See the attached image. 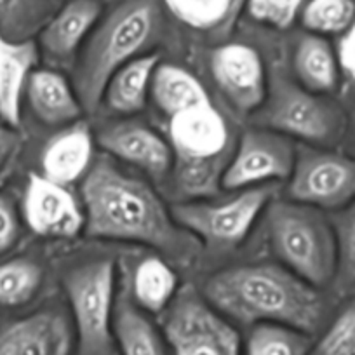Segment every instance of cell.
Wrapping results in <instances>:
<instances>
[{
    "label": "cell",
    "mask_w": 355,
    "mask_h": 355,
    "mask_svg": "<svg viewBox=\"0 0 355 355\" xmlns=\"http://www.w3.org/2000/svg\"><path fill=\"white\" fill-rule=\"evenodd\" d=\"M164 331L174 355H241L237 331L193 286L173 298Z\"/></svg>",
    "instance_id": "52a82bcc"
},
{
    "label": "cell",
    "mask_w": 355,
    "mask_h": 355,
    "mask_svg": "<svg viewBox=\"0 0 355 355\" xmlns=\"http://www.w3.org/2000/svg\"><path fill=\"white\" fill-rule=\"evenodd\" d=\"M295 70L305 89L312 93H333L338 87V58L322 35L309 33L300 39L295 53Z\"/></svg>",
    "instance_id": "603a6c76"
},
{
    "label": "cell",
    "mask_w": 355,
    "mask_h": 355,
    "mask_svg": "<svg viewBox=\"0 0 355 355\" xmlns=\"http://www.w3.org/2000/svg\"><path fill=\"white\" fill-rule=\"evenodd\" d=\"M19 148V136L12 131L11 125L0 124V173L15 159Z\"/></svg>",
    "instance_id": "e575fe53"
},
{
    "label": "cell",
    "mask_w": 355,
    "mask_h": 355,
    "mask_svg": "<svg viewBox=\"0 0 355 355\" xmlns=\"http://www.w3.org/2000/svg\"><path fill=\"white\" fill-rule=\"evenodd\" d=\"M23 209L28 227L44 237L71 239L84 225L75 197L44 174H30Z\"/></svg>",
    "instance_id": "4fadbf2b"
},
{
    "label": "cell",
    "mask_w": 355,
    "mask_h": 355,
    "mask_svg": "<svg viewBox=\"0 0 355 355\" xmlns=\"http://www.w3.org/2000/svg\"><path fill=\"white\" fill-rule=\"evenodd\" d=\"M42 284V268L32 259L0 263V306H19L30 302Z\"/></svg>",
    "instance_id": "83f0119b"
},
{
    "label": "cell",
    "mask_w": 355,
    "mask_h": 355,
    "mask_svg": "<svg viewBox=\"0 0 355 355\" xmlns=\"http://www.w3.org/2000/svg\"><path fill=\"white\" fill-rule=\"evenodd\" d=\"M159 67L157 54H141L136 60L117 70L105 89L107 105L117 114H136L143 110L152 87L155 68Z\"/></svg>",
    "instance_id": "44dd1931"
},
{
    "label": "cell",
    "mask_w": 355,
    "mask_h": 355,
    "mask_svg": "<svg viewBox=\"0 0 355 355\" xmlns=\"http://www.w3.org/2000/svg\"><path fill=\"white\" fill-rule=\"evenodd\" d=\"M268 237L288 270L313 288L329 284L338 272L334 227L317 207L279 200L266 214Z\"/></svg>",
    "instance_id": "5b68a950"
},
{
    "label": "cell",
    "mask_w": 355,
    "mask_h": 355,
    "mask_svg": "<svg viewBox=\"0 0 355 355\" xmlns=\"http://www.w3.org/2000/svg\"><path fill=\"white\" fill-rule=\"evenodd\" d=\"M19 239V220L9 197L0 193V254L8 252Z\"/></svg>",
    "instance_id": "d6a6232c"
},
{
    "label": "cell",
    "mask_w": 355,
    "mask_h": 355,
    "mask_svg": "<svg viewBox=\"0 0 355 355\" xmlns=\"http://www.w3.org/2000/svg\"><path fill=\"white\" fill-rule=\"evenodd\" d=\"M178 279L164 259L150 256L141 259L132 275V300L139 309L159 313L173 302L176 296Z\"/></svg>",
    "instance_id": "cb8c5ba5"
},
{
    "label": "cell",
    "mask_w": 355,
    "mask_h": 355,
    "mask_svg": "<svg viewBox=\"0 0 355 355\" xmlns=\"http://www.w3.org/2000/svg\"><path fill=\"white\" fill-rule=\"evenodd\" d=\"M26 94L33 114L47 125L75 122L84 110L75 89L54 70L33 71L26 84Z\"/></svg>",
    "instance_id": "d6986e66"
},
{
    "label": "cell",
    "mask_w": 355,
    "mask_h": 355,
    "mask_svg": "<svg viewBox=\"0 0 355 355\" xmlns=\"http://www.w3.org/2000/svg\"><path fill=\"white\" fill-rule=\"evenodd\" d=\"M91 159H93L91 131L84 122H75L64 131L58 132L44 148V176L49 178L51 182L67 187L84 176Z\"/></svg>",
    "instance_id": "ac0fdd59"
},
{
    "label": "cell",
    "mask_w": 355,
    "mask_h": 355,
    "mask_svg": "<svg viewBox=\"0 0 355 355\" xmlns=\"http://www.w3.org/2000/svg\"><path fill=\"white\" fill-rule=\"evenodd\" d=\"M164 8L183 25L216 33L234 23L244 0H162Z\"/></svg>",
    "instance_id": "484cf974"
},
{
    "label": "cell",
    "mask_w": 355,
    "mask_h": 355,
    "mask_svg": "<svg viewBox=\"0 0 355 355\" xmlns=\"http://www.w3.org/2000/svg\"><path fill=\"white\" fill-rule=\"evenodd\" d=\"M82 355H110L115 306V263L100 259L64 275Z\"/></svg>",
    "instance_id": "8992f818"
},
{
    "label": "cell",
    "mask_w": 355,
    "mask_h": 355,
    "mask_svg": "<svg viewBox=\"0 0 355 355\" xmlns=\"http://www.w3.org/2000/svg\"><path fill=\"white\" fill-rule=\"evenodd\" d=\"M112 329L122 355H166L159 331L132 300L129 281L115 296Z\"/></svg>",
    "instance_id": "ffe728a7"
},
{
    "label": "cell",
    "mask_w": 355,
    "mask_h": 355,
    "mask_svg": "<svg viewBox=\"0 0 355 355\" xmlns=\"http://www.w3.org/2000/svg\"><path fill=\"white\" fill-rule=\"evenodd\" d=\"M98 143L119 159L145 171L153 180H162L173 167L171 146L139 122H119L98 135Z\"/></svg>",
    "instance_id": "5bb4252c"
},
{
    "label": "cell",
    "mask_w": 355,
    "mask_h": 355,
    "mask_svg": "<svg viewBox=\"0 0 355 355\" xmlns=\"http://www.w3.org/2000/svg\"><path fill=\"white\" fill-rule=\"evenodd\" d=\"M82 200L89 237L141 242L178 258L193 252V241L176 227L159 196L108 160H98L87 171Z\"/></svg>",
    "instance_id": "6da1fadb"
},
{
    "label": "cell",
    "mask_w": 355,
    "mask_h": 355,
    "mask_svg": "<svg viewBox=\"0 0 355 355\" xmlns=\"http://www.w3.org/2000/svg\"><path fill=\"white\" fill-rule=\"evenodd\" d=\"M289 196L313 207H345L355 200V159L322 150L296 155Z\"/></svg>",
    "instance_id": "30bf717a"
},
{
    "label": "cell",
    "mask_w": 355,
    "mask_h": 355,
    "mask_svg": "<svg viewBox=\"0 0 355 355\" xmlns=\"http://www.w3.org/2000/svg\"><path fill=\"white\" fill-rule=\"evenodd\" d=\"M310 338L296 327L259 322L248 338V355H309Z\"/></svg>",
    "instance_id": "4316f807"
},
{
    "label": "cell",
    "mask_w": 355,
    "mask_h": 355,
    "mask_svg": "<svg viewBox=\"0 0 355 355\" xmlns=\"http://www.w3.org/2000/svg\"><path fill=\"white\" fill-rule=\"evenodd\" d=\"M218 87L242 114L256 110L266 96L265 68L259 54L244 44H225L211 56Z\"/></svg>",
    "instance_id": "7c38bea8"
},
{
    "label": "cell",
    "mask_w": 355,
    "mask_h": 355,
    "mask_svg": "<svg viewBox=\"0 0 355 355\" xmlns=\"http://www.w3.org/2000/svg\"><path fill=\"white\" fill-rule=\"evenodd\" d=\"M338 244V272L341 281L355 284V200L334 221Z\"/></svg>",
    "instance_id": "4dcf8cb0"
},
{
    "label": "cell",
    "mask_w": 355,
    "mask_h": 355,
    "mask_svg": "<svg viewBox=\"0 0 355 355\" xmlns=\"http://www.w3.org/2000/svg\"><path fill=\"white\" fill-rule=\"evenodd\" d=\"M37 61L39 49L33 40L0 35V119L11 128L21 121V98Z\"/></svg>",
    "instance_id": "e0dca14e"
},
{
    "label": "cell",
    "mask_w": 355,
    "mask_h": 355,
    "mask_svg": "<svg viewBox=\"0 0 355 355\" xmlns=\"http://www.w3.org/2000/svg\"><path fill=\"white\" fill-rule=\"evenodd\" d=\"M259 119L275 132L319 145L340 141L345 131V115L338 105L284 78L277 80L274 96Z\"/></svg>",
    "instance_id": "9c48e42d"
},
{
    "label": "cell",
    "mask_w": 355,
    "mask_h": 355,
    "mask_svg": "<svg viewBox=\"0 0 355 355\" xmlns=\"http://www.w3.org/2000/svg\"><path fill=\"white\" fill-rule=\"evenodd\" d=\"M162 11V0H117L94 26L75 71V93L84 110H96L115 71L159 39Z\"/></svg>",
    "instance_id": "3957f363"
},
{
    "label": "cell",
    "mask_w": 355,
    "mask_h": 355,
    "mask_svg": "<svg viewBox=\"0 0 355 355\" xmlns=\"http://www.w3.org/2000/svg\"><path fill=\"white\" fill-rule=\"evenodd\" d=\"M70 326L61 313L39 312L0 329V355H68Z\"/></svg>",
    "instance_id": "2e32d148"
},
{
    "label": "cell",
    "mask_w": 355,
    "mask_h": 355,
    "mask_svg": "<svg viewBox=\"0 0 355 355\" xmlns=\"http://www.w3.org/2000/svg\"><path fill=\"white\" fill-rule=\"evenodd\" d=\"M169 138L180 199L214 196L234 153V136L227 119L211 101L189 108L171 117Z\"/></svg>",
    "instance_id": "277c9868"
},
{
    "label": "cell",
    "mask_w": 355,
    "mask_h": 355,
    "mask_svg": "<svg viewBox=\"0 0 355 355\" xmlns=\"http://www.w3.org/2000/svg\"><path fill=\"white\" fill-rule=\"evenodd\" d=\"M270 197L272 187H261L225 202L183 200L171 207V214L178 225L192 232L209 249H230L248 237Z\"/></svg>",
    "instance_id": "ba28073f"
},
{
    "label": "cell",
    "mask_w": 355,
    "mask_h": 355,
    "mask_svg": "<svg viewBox=\"0 0 355 355\" xmlns=\"http://www.w3.org/2000/svg\"><path fill=\"white\" fill-rule=\"evenodd\" d=\"M305 0H248V11L256 21L286 30L295 23Z\"/></svg>",
    "instance_id": "1f68e13d"
},
{
    "label": "cell",
    "mask_w": 355,
    "mask_h": 355,
    "mask_svg": "<svg viewBox=\"0 0 355 355\" xmlns=\"http://www.w3.org/2000/svg\"><path fill=\"white\" fill-rule=\"evenodd\" d=\"M60 9V0H0V35L32 40Z\"/></svg>",
    "instance_id": "d4e9b609"
},
{
    "label": "cell",
    "mask_w": 355,
    "mask_h": 355,
    "mask_svg": "<svg viewBox=\"0 0 355 355\" xmlns=\"http://www.w3.org/2000/svg\"><path fill=\"white\" fill-rule=\"evenodd\" d=\"M103 12L100 0H68L40 30V47L47 60L68 64L80 44L91 35Z\"/></svg>",
    "instance_id": "9a60e30c"
},
{
    "label": "cell",
    "mask_w": 355,
    "mask_h": 355,
    "mask_svg": "<svg viewBox=\"0 0 355 355\" xmlns=\"http://www.w3.org/2000/svg\"><path fill=\"white\" fill-rule=\"evenodd\" d=\"M302 21L315 35L345 33L355 23V0H310Z\"/></svg>",
    "instance_id": "f1b7e54d"
},
{
    "label": "cell",
    "mask_w": 355,
    "mask_h": 355,
    "mask_svg": "<svg viewBox=\"0 0 355 355\" xmlns=\"http://www.w3.org/2000/svg\"><path fill=\"white\" fill-rule=\"evenodd\" d=\"M312 355H355V302L336 317Z\"/></svg>",
    "instance_id": "f546056e"
},
{
    "label": "cell",
    "mask_w": 355,
    "mask_h": 355,
    "mask_svg": "<svg viewBox=\"0 0 355 355\" xmlns=\"http://www.w3.org/2000/svg\"><path fill=\"white\" fill-rule=\"evenodd\" d=\"M204 296L213 309L242 324L275 322L303 333L315 331L324 312L313 286L272 263L218 272L204 286Z\"/></svg>",
    "instance_id": "7a4b0ae2"
},
{
    "label": "cell",
    "mask_w": 355,
    "mask_h": 355,
    "mask_svg": "<svg viewBox=\"0 0 355 355\" xmlns=\"http://www.w3.org/2000/svg\"><path fill=\"white\" fill-rule=\"evenodd\" d=\"M150 91L160 110L169 117L211 101L206 89L190 71L169 63L155 68Z\"/></svg>",
    "instance_id": "7402d4cb"
},
{
    "label": "cell",
    "mask_w": 355,
    "mask_h": 355,
    "mask_svg": "<svg viewBox=\"0 0 355 355\" xmlns=\"http://www.w3.org/2000/svg\"><path fill=\"white\" fill-rule=\"evenodd\" d=\"M295 162V146L284 135L248 131L234 148L221 178V187L232 190L266 180H286L291 176Z\"/></svg>",
    "instance_id": "8fae6325"
},
{
    "label": "cell",
    "mask_w": 355,
    "mask_h": 355,
    "mask_svg": "<svg viewBox=\"0 0 355 355\" xmlns=\"http://www.w3.org/2000/svg\"><path fill=\"white\" fill-rule=\"evenodd\" d=\"M338 61L348 77L355 82V23L345 32V37L341 39Z\"/></svg>",
    "instance_id": "836d02e7"
}]
</instances>
